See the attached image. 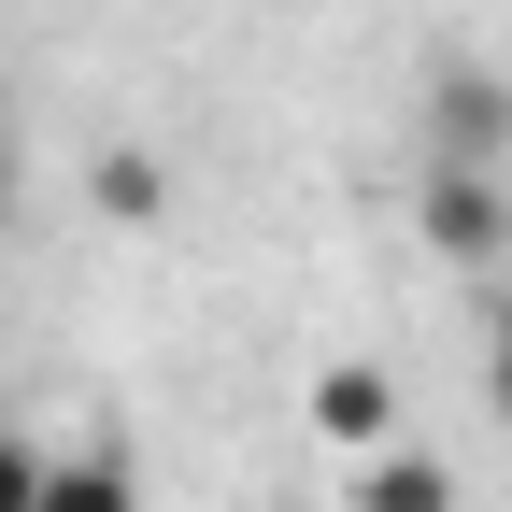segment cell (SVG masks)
Returning <instances> with one entry per match:
<instances>
[{
    "instance_id": "obj_3",
    "label": "cell",
    "mask_w": 512,
    "mask_h": 512,
    "mask_svg": "<svg viewBox=\"0 0 512 512\" xmlns=\"http://www.w3.org/2000/svg\"><path fill=\"white\" fill-rule=\"evenodd\" d=\"M313 441H342V456L399 441V384H384L370 356H328V370H313Z\"/></svg>"
},
{
    "instance_id": "obj_2",
    "label": "cell",
    "mask_w": 512,
    "mask_h": 512,
    "mask_svg": "<svg viewBox=\"0 0 512 512\" xmlns=\"http://www.w3.org/2000/svg\"><path fill=\"white\" fill-rule=\"evenodd\" d=\"M498 242H512V214H498V171H484V157H427V256L484 271Z\"/></svg>"
},
{
    "instance_id": "obj_7",
    "label": "cell",
    "mask_w": 512,
    "mask_h": 512,
    "mask_svg": "<svg viewBox=\"0 0 512 512\" xmlns=\"http://www.w3.org/2000/svg\"><path fill=\"white\" fill-rule=\"evenodd\" d=\"M0 512H43V456H29L15 427H0Z\"/></svg>"
},
{
    "instance_id": "obj_8",
    "label": "cell",
    "mask_w": 512,
    "mask_h": 512,
    "mask_svg": "<svg viewBox=\"0 0 512 512\" xmlns=\"http://www.w3.org/2000/svg\"><path fill=\"white\" fill-rule=\"evenodd\" d=\"M484 384H498V413H512V342H498V356H484Z\"/></svg>"
},
{
    "instance_id": "obj_5",
    "label": "cell",
    "mask_w": 512,
    "mask_h": 512,
    "mask_svg": "<svg viewBox=\"0 0 512 512\" xmlns=\"http://www.w3.org/2000/svg\"><path fill=\"white\" fill-rule=\"evenodd\" d=\"M86 200H100V214H114V228H157V214H171V171H157V157H143V143H114V157H100V171H86Z\"/></svg>"
},
{
    "instance_id": "obj_9",
    "label": "cell",
    "mask_w": 512,
    "mask_h": 512,
    "mask_svg": "<svg viewBox=\"0 0 512 512\" xmlns=\"http://www.w3.org/2000/svg\"><path fill=\"white\" fill-rule=\"evenodd\" d=\"M0 200H15V143H0Z\"/></svg>"
},
{
    "instance_id": "obj_4",
    "label": "cell",
    "mask_w": 512,
    "mask_h": 512,
    "mask_svg": "<svg viewBox=\"0 0 512 512\" xmlns=\"http://www.w3.org/2000/svg\"><path fill=\"white\" fill-rule=\"evenodd\" d=\"M342 498H356V512H456V470H441V456H413V441H370Z\"/></svg>"
},
{
    "instance_id": "obj_1",
    "label": "cell",
    "mask_w": 512,
    "mask_h": 512,
    "mask_svg": "<svg viewBox=\"0 0 512 512\" xmlns=\"http://www.w3.org/2000/svg\"><path fill=\"white\" fill-rule=\"evenodd\" d=\"M427 157H512V86L484 72V57H441L427 72Z\"/></svg>"
},
{
    "instance_id": "obj_6",
    "label": "cell",
    "mask_w": 512,
    "mask_h": 512,
    "mask_svg": "<svg viewBox=\"0 0 512 512\" xmlns=\"http://www.w3.org/2000/svg\"><path fill=\"white\" fill-rule=\"evenodd\" d=\"M43 512H143L128 456H43Z\"/></svg>"
}]
</instances>
